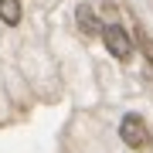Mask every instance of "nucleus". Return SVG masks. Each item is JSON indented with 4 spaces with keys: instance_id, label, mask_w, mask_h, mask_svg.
<instances>
[{
    "instance_id": "obj_1",
    "label": "nucleus",
    "mask_w": 153,
    "mask_h": 153,
    "mask_svg": "<svg viewBox=\"0 0 153 153\" xmlns=\"http://www.w3.org/2000/svg\"><path fill=\"white\" fill-rule=\"evenodd\" d=\"M119 136H123L126 146L143 150V146L150 143V129H146V123H143V116H136V112L123 116V123H119Z\"/></svg>"
},
{
    "instance_id": "obj_3",
    "label": "nucleus",
    "mask_w": 153,
    "mask_h": 153,
    "mask_svg": "<svg viewBox=\"0 0 153 153\" xmlns=\"http://www.w3.org/2000/svg\"><path fill=\"white\" fill-rule=\"evenodd\" d=\"M78 27H82L85 34H88V38H95V34H102V21H99V14L92 10V7H88V4H82V7H78Z\"/></svg>"
},
{
    "instance_id": "obj_4",
    "label": "nucleus",
    "mask_w": 153,
    "mask_h": 153,
    "mask_svg": "<svg viewBox=\"0 0 153 153\" xmlns=\"http://www.w3.org/2000/svg\"><path fill=\"white\" fill-rule=\"evenodd\" d=\"M0 21L4 24H17L21 21V0H0Z\"/></svg>"
},
{
    "instance_id": "obj_2",
    "label": "nucleus",
    "mask_w": 153,
    "mask_h": 153,
    "mask_svg": "<svg viewBox=\"0 0 153 153\" xmlns=\"http://www.w3.org/2000/svg\"><path fill=\"white\" fill-rule=\"evenodd\" d=\"M102 41H105V48H109V55L119 58V61H126L133 55V41H129V34L123 31V24H102Z\"/></svg>"
}]
</instances>
